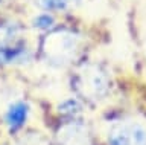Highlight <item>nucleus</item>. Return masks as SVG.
I'll return each instance as SVG.
<instances>
[{
    "mask_svg": "<svg viewBox=\"0 0 146 145\" xmlns=\"http://www.w3.org/2000/svg\"><path fill=\"white\" fill-rule=\"evenodd\" d=\"M82 44V35L72 28H53L43 34L40 40L38 52L46 64L50 67L62 69L70 66L78 58Z\"/></svg>",
    "mask_w": 146,
    "mask_h": 145,
    "instance_id": "1",
    "label": "nucleus"
},
{
    "mask_svg": "<svg viewBox=\"0 0 146 145\" xmlns=\"http://www.w3.org/2000/svg\"><path fill=\"white\" fill-rule=\"evenodd\" d=\"M72 84L78 96L90 102H98L104 99L111 87L108 74L94 63H84L78 67L73 75Z\"/></svg>",
    "mask_w": 146,
    "mask_h": 145,
    "instance_id": "2",
    "label": "nucleus"
},
{
    "mask_svg": "<svg viewBox=\"0 0 146 145\" xmlns=\"http://www.w3.org/2000/svg\"><path fill=\"white\" fill-rule=\"evenodd\" d=\"M108 145H146V128L134 121H120L110 127Z\"/></svg>",
    "mask_w": 146,
    "mask_h": 145,
    "instance_id": "3",
    "label": "nucleus"
},
{
    "mask_svg": "<svg viewBox=\"0 0 146 145\" xmlns=\"http://www.w3.org/2000/svg\"><path fill=\"white\" fill-rule=\"evenodd\" d=\"M35 53L25 40L0 47V67H21L34 61Z\"/></svg>",
    "mask_w": 146,
    "mask_h": 145,
    "instance_id": "4",
    "label": "nucleus"
},
{
    "mask_svg": "<svg viewBox=\"0 0 146 145\" xmlns=\"http://www.w3.org/2000/svg\"><path fill=\"white\" fill-rule=\"evenodd\" d=\"M25 26L12 17H0V47L23 40Z\"/></svg>",
    "mask_w": 146,
    "mask_h": 145,
    "instance_id": "5",
    "label": "nucleus"
},
{
    "mask_svg": "<svg viewBox=\"0 0 146 145\" xmlns=\"http://www.w3.org/2000/svg\"><path fill=\"white\" fill-rule=\"evenodd\" d=\"M29 113H31V108L26 101H14L12 104H9V107L6 108V113H5V122H6L8 128L11 131L20 130L26 124Z\"/></svg>",
    "mask_w": 146,
    "mask_h": 145,
    "instance_id": "6",
    "label": "nucleus"
},
{
    "mask_svg": "<svg viewBox=\"0 0 146 145\" xmlns=\"http://www.w3.org/2000/svg\"><path fill=\"white\" fill-rule=\"evenodd\" d=\"M58 138L61 145H90L85 127L76 121H72L70 124L64 125L59 130Z\"/></svg>",
    "mask_w": 146,
    "mask_h": 145,
    "instance_id": "7",
    "label": "nucleus"
},
{
    "mask_svg": "<svg viewBox=\"0 0 146 145\" xmlns=\"http://www.w3.org/2000/svg\"><path fill=\"white\" fill-rule=\"evenodd\" d=\"M82 0H36V6L41 11L49 12H66L70 9H75L76 6L81 5Z\"/></svg>",
    "mask_w": 146,
    "mask_h": 145,
    "instance_id": "8",
    "label": "nucleus"
},
{
    "mask_svg": "<svg viewBox=\"0 0 146 145\" xmlns=\"http://www.w3.org/2000/svg\"><path fill=\"white\" fill-rule=\"evenodd\" d=\"M31 26L35 31H38L41 34H46L53 28H56V17L53 12L49 11H41L38 14H35L31 20Z\"/></svg>",
    "mask_w": 146,
    "mask_h": 145,
    "instance_id": "9",
    "label": "nucleus"
},
{
    "mask_svg": "<svg viewBox=\"0 0 146 145\" xmlns=\"http://www.w3.org/2000/svg\"><path fill=\"white\" fill-rule=\"evenodd\" d=\"M58 110L61 115L75 119L76 116H79L82 113V102L78 98H67L61 101V104L58 106Z\"/></svg>",
    "mask_w": 146,
    "mask_h": 145,
    "instance_id": "10",
    "label": "nucleus"
},
{
    "mask_svg": "<svg viewBox=\"0 0 146 145\" xmlns=\"http://www.w3.org/2000/svg\"><path fill=\"white\" fill-rule=\"evenodd\" d=\"M2 2H3V0H0V3H2Z\"/></svg>",
    "mask_w": 146,
    "mask_h": 145,
    "instance_id": "11",
    "label": "nucleus"
}]
</instances>
